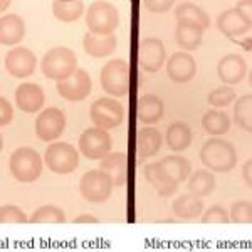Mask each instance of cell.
Segmentation results:
<instances>
[{
	"instance_id": "18",
	"label": "cell",
	"mask_w": 252,
	"mask_h": 252,
	"mask_svg": "<svg viewBox=\"0 0 252 252\" xmlns=\"http://www.w3.org/2000/svg\"><path fill=\"white\" fill-rule=\"evenodd\" d=\"M15 101L19 109L26 113H37L44 104V91L37 84H22L15 91Z\"/></svg>"
},
{
	"instance_id": "23",
	"label": "cell",
	"mask_w": 252,
	"mask_h": 252,
	"mask_svg": "<svg viewBox=\"0 0 252 252\" xmlns=\"http://www.w3.org/2000/svg\"><path fill=\"white\" fill-rule=\"evenodd\" d=\"M163 103L158 96L146 94L138 101V120L145 125H155L163 116Z\"/></svg>"
},
{
	"instance_id": "4",
	"label": "cell",
	"mask_w": 252,
	"mask_h": 252,
	"mask_svg": "<svg viewBox=\"0 0 252 252\" xmlns=\"http://www.w3.org/2000/svg\"><path fill=\"white\" fill-rule=\"evenodd\" d=\"M10 172L19 182H34L42 173V158L32 148H19L10 157Z\"/></svg>"
},
{
	"instance_id": "17",
	"label": "cell",
	"mask_w": 252,
	"mask_h": 252,
	"mask_svg": "<svg viewBox=\"0 0 252 252\" xmlns=\"http://www.w3.org/2000/svg\"><path fill=\"white\" fill-rule=\"evenodd\" d=\"M116 35H96L93 32H86L83 37L84 51L93 58H108L116 51Z\"/></svg>"
},
{
	"instance_id": "33",
	"label": "cell",
	"mask_w": 252,
	"mask_h": 252,
	"mask_svg": "<svg viewBox=\"0 0 252 252\" xmlns=\"http://www.w3.org/2000/svg\"><path fill=\"white\" fill-rule=\"evenodd\" d=\"M34 223H40V222H47V223H63L66 222V215L61 209L54 205H44L40 209L35 210L34 214L31 215V220Z\"/></svg>"
},
{
	"instance_id": "21",
	"label": "cell",
	"mask_w": 252,
	"mask_h": 252,
	"mask_svg": "<svg viewBox=\"0 0 252 252\" xmlns=\"http://www.w3.org/2000/svg\"><path fill=\"white\" fill-rule=\"evenodd\" d=\"M26 34L24 20L19 15H3L0 20V42L2 46H14L20 42Z\"/></svg>"
},
{
	"instance_id": "32",
	"label": "cell",
	"mask_w": 252,
	"mask_h": 252,
	"mask_svg": "<svg viewBox=\"0 0 252 252\" xmlns=\"http://www.w3.org/2000/svg\"><path fill=\"white\" fill-rule=\"evenodd\" d=\"M234 120L247 133L252 131V96L251 94H246L241 99H237V103L234 106Z\"/></svg>"
},
{
	"instance_id": "37",
	"label": "cell",
	"mask_w": 252,
	"mask_h": 252,
	"mask_svg": "<svg viewBox=\"0 0 252 252\" xmlns=\"http://www.w3.org/2000/svg\"><path fill=\"white\" fill-rule=\"evenodd\" d=\"M202 222H204V223H227L230 220H229V214H227V210L223 209V207L214 205L204 214Z\"/></svg>"
},
{
	"instance_id": "24",
	"label": "cell",
	"mask_w": 252,
	"mask_h": 252,
	"mask_svg": "<svg viewBox=\"0 0 252 252\" xmlns=\"http://www.w3.org/2000/svg\"><path fill=\"white\" fill-rule=\"evenodd\" d=\"M202 34L204 29L195 24L190 22H177V29H175V40L180 47L187 51H195L202 42Z\"/></svg>"
},
{
	"instance_id": "31",
	"label": "cell",
	"mask_w": 252,
	"mask_h": 252,
	"mask_svg": "<svg viewBox=\"0 0 252 252\" xmlns=\"http://www.w3.org/2000/svg\"><path fill=\"white\" fill-rule=\"evenodd\" d=\"M215 189V178L214 175L207 170H198L192 175L189 182V190L190 193L197 195V197H207L214 192Z\"/></svg>"
},
{
	"instance_id": "2",
	"label": "cell",
	"mask_w": 252,
	"mask_h": 252,
	"mask_svg": "<svg viewBox=\"0 0 252 252\" xmlns=\"http://www.w3.org/2000/svg\"><path fill=\"white\" fill-rule=\"evenodd\" d=\"M86 24L89 32L96 35H113L120 24V14L111 2H93L86 14Z\"/></svg>"
},
{
	"instance_id": "41",
	"label": "cell",
	"mask_w": 252,
	"mask_h": 252,
	"mask_svg": "<svg viewBox=\"0 0 252 252\" xmlns=\"http://www.w3.org/2000/svg\"><path fill=\"white\" fill-rule=\"evenodd\" d=\"M99 220L94 217V215H79V217L74 219V223H97Z\"/></svg>"
},
{
	"instance_id": "42",
	"label": "cell",
	"mask_w": 252,
	"mask_h": 252,
	"mask_svg": "<svg viewBox=\"0 0 252 252\" xmlns=\"http://www.w3.org/2000/svg\"><path fill=\"white\" fill-rule=\"evenodd\" d=\"M251 42H252V40H251V37H247L246 40H242V42H241V44H242V47L246 49L247 52H249L251 49H252V47H251Z\"/></svg>"
},
{
	"instance_id": "28",
	"label": "cell",
	"mask_w": 252,
	"mask_h": 252,
	"mask_svg": "<svg viewBox=\"0 0 252 252\" xmlns=\"http://www.w3.org/2000/svg\"><path fill=\"white\" fill-rule=\"evenodd\" d=\"M145 177H146V180H148L150 184L155 187L158 195H161V197H170V195L177 192V189H178V185H173L172 182H170L168 178L161 173L158 163L146 165L145 166Z\"/></svg>"
},
{
	"instance_id": "1",
	"label": "cell",
	"mask_w": 252,
	"mask_h": 252,
	"mask_svg": "<svg viewBox=\"0 0 252 252\" xmlns=\"http://www.w3.org/2000/svg\"><path fill=\"white\" fill-rule=\"evenodd\" d=\"M200 158L204 166L220 173L230 172L237 163V153L234 145L220 138L207 140L200 150Z\"/></svg>"
},
{
	"instance_id": "6",
	"label": "cell",
	"mask_w": 252,
	"mask_h": 252,
	"mask_svg": "<svg viewBox=\"0 0 252 252\" xmlns=\"http://www.w3.org/2000/svg\"><path fill=\"white\" fill-rule=\"evenodd\" d=\"M46 166L51 172L64 175V173H71L78 168L79 163V155L72 145L59 141V143H52L46 150Z\"/></svg>"
},
{
	"instance_id": "19",
	"label": "cell",
	"mask_w": 252,
	"mask_h": 252,
	"mask_svg": "<svg viewBox=\"0 0 252 252\" xmlns=\"http://www.w3.org/2000/svg\"><path fill=\"white\" fill-rule=\"evenodd\" d=\"M101 170L106 172L111 178L113 185L121 187L126 184V177H128V158L125 153H109L101 160Z\"/></svg>"
},
{
	"instance_id": "16",
	"label": "cell",
	"mask_w": 252,
	"mask_h": 252,
	"mask_svg": "<svg viewBox=\"0 0 252 252\" xmlns=\"http://www.w3.org/2000/svg\"><path fill=\"white\" fill-rule=\"evenodd\" d=\"M217 74L225 84H237L246 76V61L239 54H229L220 59L217 66Z\"/></svg>"
},
{
	"instance_id": "39",
	"label": "cell",
	"mask_w": 252,
	"mask_h": 252,
	"mask_svg": "<svg viewBox=\"0 0 252 252\" xmlns=\"http://www.w3.org/2000/svg\"><path fill=\"white\" fill-rule=\"evenodd\" d=\"M12 116H14V109H12L9 101L2 96L0 97V125L7 126L12 121Z\"/></svg>"
},
{
	"instance_id": "35",
	"label": "cell",
	"mask_w": 252,
	"mask_h": 252,
	"mask_svg": "<svg viewBox=\"0 0 252 252\" xmlns=\"http://www.w3.org/2000/svg\"><path fill=\"white\" fill-rule=\"evenodd\" d=\"M230 222L235 223H251L252 222V204L251 202L241 200V202H235L230 209Z\"/></svg>"
},
{
	"instance_id": "43",
	"label": "cell",
	"mask_w": 252,
	"mask_h": 252,
	"mask_svg": "<svg viewBox=\"0 0 252 252\" xmlns=\"http://www.w3.org/2000/svg\"><path fill=\"white\" fill-rule=\"evenodd\" d=\"M9 3H10V2H2V10H5L7 7H9Z\"/></svg>"
},
{
	"instance_id": "3",
	"label": "cell",
	"mask_w": 252,
	"mask_h": 252,
	"mask_svg": "<svg viewBox=\"0 0 252 252\" xmlns=\"http://www.w3.org/2000/svg\"><path fill=\"white\" fill-rule=\"evenodd\" d=\"M78 59L74 52L67 47H54L49 52H46L42 59V72L49 79L63 81L69 78L72 72H76Z\"/></svg>"
},
{
	"instance_id": "36",
	"label": "cell",
	"mask_w": 252,
	"mask_h": 252,
	"mask_svg": "<svg viewBox=\"0 0 252 252\" xmlns=\"http://www.w3.org/2000/svg\"><path fill=\"white\" fill-rule=\"evenodd\" d=\"M0 220L2 223H24L29 222L26 217V214L15 205H3L2 212H0Z\"/></svg>"
},
{
	"instance_id": "29",
	"label": "cell",
	"mask_w": 252,
	"mask_h": 252,
	"mask_svg": "<svg viewBox=\"0 0 252 252\" xmlns=\"http://www.w3.org/2000/svg\"><path fill=\"white\" fill-rule=\"evenodd\" d=\"M52 12H54L56 19L63 20V22H74L83 15L84 2L81 0H54Z\"/></svg>"
},
{
	"instance_id": "34",
	"label": "cell",
	"mask_w": 252,
	"mask_h": 252,
	"mask_svg": "<svg viewBox=\"0 0 252 252\" xmlns=\"http://www.w3.org/2000/svg\"><path fill=\"white\" fill-rule=\"evenodd\" d=\"M234 99H235V91H234V88H230V86H220V88L214 89L209 94V103L217 108L229 106Z\"/></svg>"
},
{
	"instance_id": "27",
	"label": "cell",
	"mask_w": 252,
	"mask_h": 252,
	"mask_svg": "<svg viewBox=\"0 0 252 252\" xmlns=\"http://www.w3.org/2000/svg\"><path fill=\"white\" fill-rule=\"evenodd\" d=\"M175 17H177L178 22H190L195 24V26L202 27V29H207L210 24V19L207 15V12H204L198 5L190 2H184L177 7L175 10Z\"/></svg>"
},
{
	"instance_id": "38",
	"label": "cell",
	"mask_w": 252,
	"mask_h": 252,
	"mask_svg": "<svg viewBox=\"0 0 252 252\" xmlns=\"http://www.w3.org/2000/svg\"><path fill=\"white\" fill-rule=\"evenodd\" d=\"M143 5L150 12H157V14H161V12H166V10L172 9L173 2H172V0H145Z\"/></svg>"
},
{
	"instance_id": "25",
	"label": "cell",
	"mask_w": 252,
	"mask_h": 252,
	"mask_svg": "<svg viewBox=\"0 0 252 252\" xmlns=\"http://www.w3.org/2000/svg\"><path fill=\"white\" fill-rule=\"evenodd\" d=\"M192 143V131L185 123H173L166 129V145L175 153H182Z\"/></svg>"
},
{
	"instance_id": "5",
	"label": "cell",
	"mask_w": 252,
	"mask_h": 252,
	"mask_svg": "<svg viewBox=\"0 0 252 252\" xmlns=\"http://www.w3.org/2000/svg\"><path fill=\"white\" fill-rule=\"evenodd\" d=\"M101 86L108 94L121 97L128 93L129 67L123 59H113L101 69Z\"/></svg>"
},
{
	"instance_id": "10",
	"label": "cell",
	"mask_w": 252,
	"mask_h": 252,
	"mask_svg": "<svg viewBox=\"0 0 252 252\" xmlns=\"http://www.w3.org/2000/svg\"><path fill=\"white\" fill-rule=\"evenodd\" d=\"M66 128V118L58 108H47L35 120V133L40 140L52 141L58 140Z\"/></svg>"
},
{
	"instance_id": "7",
	"label": "cell",
	"mask_w": 252,
	"mask_h": 252,
	"mask_svg": "<svg viewBox=\"0 0 252 252\" xmlns=\"http://www.w3.org/2000/svg\"><path fill=\"white\" fill-rule=\"evenodd\" d=\"M125 109L113 97H99L91 106V120L96 128L113 129L123 123Z\"/></svg>"
},
{
	"instance_id": "22",
	"label": "cell",
	"mask_w": 252,
	"mask_h": 252,
	"mask_svg": "<svg viewBox=\"0 0 252 252\" xmlns=\"http://www.w3.org/2000/svg\"><path fill=\"white\" fill-rule=\"evenodd\" d=\"M161 143H163V136L157 128L146 126L140 129L138 133V160H145L148 157H153L160 152Z\"/></svg>"
},
{
	"instance_id": "13",
	"label": "cell",
	"mask_w": 252,
	"mask_h": 252,
	"mask_svg": "<svg viewBox=\"0 0 252 252\" xmlns=\"http://www.w3.org/2000/svg\"><path fill=\"white\" fill-rule=\"evenodd\" d=\"M217 27L223 35H227L229 39H234L237 35H244L251 31L252 20L249 15L246 14L242 9H229L217 20Z\"/></svg>"
},
{
	"instance_id": "11",
	"label": "cell",
	"mask_w": 252,
	"mask_h": 252,
	"mask_svg": "<svg viewBox=\"0 0 252 252\" xmlns=\"http://www.w3.org/2000/svg\"><path fill=\"white\" fill-rule=\"evenodd\" d=\"M165 58H166V51L160 39L148 37L140 42V47H138V61H140V66L146 72L160 71V67L165 63Z\"/></svg>"
},
{
	"instance_id": "9",
	"label": "cell",
	"mask_w": 252,
	"mask_h": 252,
	"mask_svg": "<svg viewBox=\"0 0 252 252\" xmlns=\"http://www.w3.org/2000/svg\"><path fill=\"white\" fill-rule=\"evenodd\" d=\"M111 136L106 129L101 128H88L79 138V148L86 158L91 160H103L111 152Z\"/></svg>"
},
{
	"instance_id": "12",
	"label": "cell",
	"mask_w": 252,
	"mask_h": 252,
	"mask_svg": "<svg viewBox=\"0 0 252 252\" xmlns=\"http://www.w3.org/2000/svg\"><path fill=\"white\" fill-rule=\"evenodd\" d=\"M58 91L67 101H81L91 93V78L84 69H76L69 78L58 81Z\"/></svg>"
},
{
	"instance_id": "40",
	"label": "cell",
	"mask_w": 252,
	"mask_h": 252,
	"mask_svg": "<svg viewBox=\"0 0 252 252\" xmlns=\"http://www.w3.org/2000/svg\"><path fill=\"white\" fill-rule=\"evenodd\" d=\"M251 170H252V160H247L246 165L242 166V175H244V180H246L247 187L252 185V173H251Z\"/></svg>"
},
{
	"instance_id": "30",
	"label": "cell",
	"mask_w": 252,
	"mask_h": 252,
	"mask_svg": "<svg viewBox=\"0 0 252 252\" xmlns=\"http://www.w3.org/2000/svg\"><path fill=\"white\" fill-rule=\"evenodd\" d=\"M202 126L209 135L219 136L229 131L230 128V118L227 116V113L217 111V109H210L207 111L204 118H202Z\"/></svg>"
},
{
	"instance_id": "26",
	"label": "cell",
	"mask_w": 252,
	"mask_h": 252,
	"mask_svg": "<svg viewBox=\"0 0 252 252\" xmlns=\"http://www.w3.org/2000/svg\"><path fill=\"white\" fill-rule=\"evenodd\" d=\"M204 210V204L202 200L193 193H185V195H180L177 200L173 202V212L177 217L180 219H195L202 214Z\"/></svg>"
},
{
	"instance_id": "8",
	"label": "cell",
	"mask_w": 252,
	"mask_h": 252,
	"mask_svg": "<svg viewBox=\"0 0 252 252\" xmlns=\"http://www.w3.org/2000/svg\"><path fill=\"white\" fill-rule=\"evenodd\" d=\"M81 195L89 202H104L109 198L113 190V182L109 175L103 170H89L81 178Z\"/></svg>"
},
{
	"instance_id": "15",
	"label": "cell",
	"mask_w": 252,
	"mask_h": 252,
	"mask_svg": "<svg viewBox=\"0 0 252 252\" xmlns=\"http://www.w3.org/2000/svg\"><path fill=\"white\" fill-rule=\"evenodd\" d=\"M166 72L175 83H189L197 74V63L190 54L175 52L166 63Z\"/></svg>"
},
{
	"instance_id": "14",
	"label": "cell",
	"mask_w": 252,
	"mask_h": 252,
	"mask_svg": "<svg viewBox=\"0 0 252 252\" xmlns=\"http://www.w3.org/2000/svg\"><path fill=\"white\" fill-rule=\"evenodd\" d=\"M5 66L15 78H27L35 71V56L27 47H15L7 54Z\"/></svg>"
},
{
	"instance_id": "20",
	"label": "cell",
	"mask_w": 252,
	"mask_h": 252,
	"mask_svg": "<svg viewBox=\"0 0 252 252\" xmlns=\"http://www.w3.org/2000/svg\"><path fill=\"white\" fill-rule=\"evenodd\" d=\"M157 163L160 166L161 173H163L173 185H180L182 182L187 180V177H189V173H190V163L184 157L170 155V157H165L163 160L157 161Z\"/></svg>"
}]
</instances>
